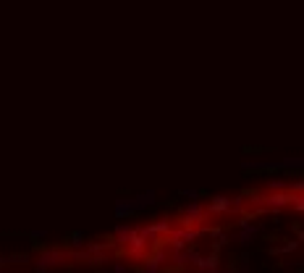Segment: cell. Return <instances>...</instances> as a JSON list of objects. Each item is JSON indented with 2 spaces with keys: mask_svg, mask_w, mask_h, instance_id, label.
<instances>
[{
  "mask_svg": "<svg viewBox=\"0 0 304 273\" xmlns=\"http://www.w3.org/2000/svg\"><path fill=\"white\" fill-rule=\"evenodd\" d=\"M24 263H29V255L21 252V255H8V266H24Z\"/></svg>",
  "mask_w": 304,
  "mask_h": 273,
  "instance_id": "52a82bcc",
  "label": "cell"
},
{
  "mask_svg": "<svg viewBox=\"0 0 304 273\" xmlns=\"http://www.w3.org/2000/svg\"><path fill=\"white\" fill-rule=\"evenodd\" d=\"M113 273H126V266H123V263H116V266H113Z\"/></svg>",
  "mask_w": 304,
  "mask_h": 273,
  "instance_id": "9c48e42d",
  "label": "cell"
},
{
  "mask_svg": "<svg viewBox=\"0 0 304 273\" xmlns=\"http://www.w3.org/2000/svg\"><path fill=\"white\" fill-rule=\"evenodd\" d=\"M260 229H262V226H246V229H242V231L236 234V242H239V244H252L254 234L260 231Z\"/></svg>",
  "mask_w": 304,
  "mask_h": 273,
  "instance_id": "277c9868",
  "label": "cell"
},
{
  "mask_svg": "<svg viewBox=\"0 0 304 273\" xmlns=\"http://www.w3.org/2000/svg\"><path fill=\"white\" fill-rule=\"evenodd\" d=\"M0 273H11V271H5V268H0Z\"/></svg>",
  "mask_w": 304,
  "mask_h": 273,
  "instance_id": "4fadbf2b",
  "label": "cell"
},
{
  "mask_svg": "<svg viewBox=\"0 0 304 273\" xmlns=\"http://www.w3.org/2000/svg\"><path fill=\"white\" fill-rule=\"evenodd\" d=\"M136 210L134 200H118L116 203V218H123V215H131Z\"/></svg>",
  "mask_w": 304,
  "mask_h": 273,
  "instance_id": "3957f363",
  "label": "cell"
},
{
  "mask_svg": "<svg viewBox=\"0 0 304 273\" xmlns=\"http://www.w3.org/2000/svg\"><path fill=\"white\" fill-rule=\"evenodd\" d=\"M66 260H71V255L66 250H48V252H42L40 258H37L34 271L45 273V271H50L53 266H61V263H66Z\"/></svg>",
  "mask_w": 304,
  "mask_h": 273,
  "instance_id": "6da1fadb",
  "label": "cell"
},
{
  "mask_svg": "<svg viewBox=\"0 0 304 273\" xmlns=\"http://www.w3.org/2000/svg\"><path fill=\"white\" fill-rule=\"evenodd\" d=\"M0 268H8V255H0Z\"/></svg>",
  "mask_w": 304,
  "mask_h": 273,
  "instance_id": "8fae6325",
  "label": "cell"
},
{
  "mask_svg": "<svg viewBox=\"0 0 304 273\" xmlns=\"http://www.w3.org/2000/svg\"><path fill=\"white\" fill-rule=\"evenodd\" d=\"M29 236H32V239H45V231H32Z\"/></svg>",
  "mask_w": 304,
  "mask_h": 273,
  "instance_id": "30bf717a",
  "label": "cell"
},
{
  "mask_svg": "<svg viewBox=\"0 0 304 273\" xmlns=\"http://www.w3.org/2000/svg\"><path fill=\"white\" fill-rule=\"evenodd\" d=\"M63 244H71V247H76V250H81V247H87V242H84V234L81 231H71L66 239H63Z\"/></svg>",
  "mask_w": 304,
  "mask_h": 273,
  "instance_id": "5b68a950",
  "label": "cell"
},
{
  "mask_svg": "<svg viewBox=\"0 0 304 273\" xmlns=\"http://www.w3.org/2000/svg\"><path fill=\"white\" fill-rule=\"evenodd\" d=\"M183 197H191V200H197V197H199V192H197V189H183Z\"/></svg>",
  "mask_w": 304,
  "mask_h": 273,
  "instance_id": "ba28073f",
  "label": "cell"
},
{
  "mask_svg": "<svg viewBox=\"0 0 304 273\" xmlns=\"http://www.w3.org/2000/svg\"><path fill=\"white\" fill-rule=\"evenodd\" d=\"M163 273H186V271H181V268H165Z\"/></svg>",
  "mask_w": 304,
  "mask_h": 273,
  "instance_id": "7c38bea8",
  "label": "cell"
},
{
  "mask_svg": "<svg viewBox=\"0 0 304 273\" xmlns=\"http://www.w3.org/2000/svg\"><path fill=\"white\" fill-rule=\"evenodd\" d=\"M194 266H197L199 271H218V266H220V255H218V252L202 255V258L194 263Z\"/></svg>",
  "mask_w": 304,
  "mask_h": 273,
  "instance_id": "7a4b0ae2",
  "label": "cell"
},
{
  "mask_svg": "<svg viewBox=\"0 0 304 273\" xmlns=\"http://www.w3.org/2000/svg\"><path fill=\"white\" fill-rule=\"evenodd\" d=\"M155 203V192L150 189V192H144V195H139L134 200V205H136V210H139V207H147V205H152Z\"/></svg>",
  "mask_w": 304,
  "mask_h": 273,
  "instance_id": "8992f818",
  "label": "cell"
}]
</instances>
